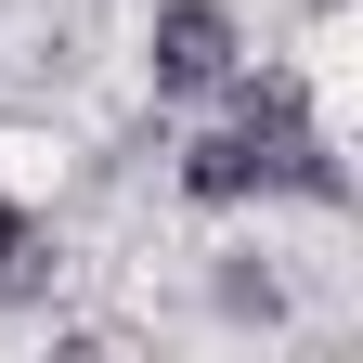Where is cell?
Wrapping results in <instances>:
<instances>
[{
    "label": "cell",
    "instance_id": "6da1fadb",
    "mask_svg": "<svg viewBox=\"0 0 363 363\" xmlns=\"http://www.w3.org/2000/svg\"><path fill=\"white\" fill-rule=\"evenodd\" d=\"M143 65H156V91H220L234 78V13H220V0H169L156 39H143Z\"/></svg>",
    "mask_w": 363,
    "mask_h": 363
},
{
    "label": "cell",
    "instance_id": "7a4b0ae2",
    "mask_svg": "<svg viewBox=\"0 0 363 363\" xmlns=\"http://www.w3.org/2000/svg\"><path fill=\"white\" fill-rule=\"evenodd\" d=\"M0 286H39V234H26L13 195H0Z\"/></svg>",
    "mask_w": 363,
    "mask_h": 363
}]
</instances>
